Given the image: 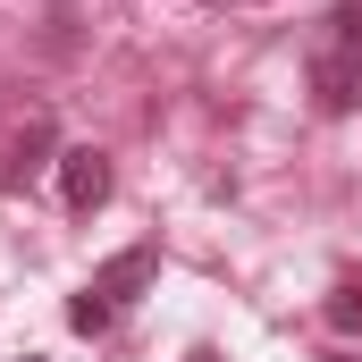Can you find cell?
I'll use <instances>...</instances> for the list:
<instances>
[{
	"label": "cell",
	"instance_id": "8992f818",
	"mask_svg": "<svg viewBox=\"0 0 362 362\" xmlns=\"http://www.w3.org/2000/svg\"><path fill=\"white\" fill-rule=\"evenodd\" d=\"M25 362H42V354H25Z\"/></svg>",
	"mask_w": 362,
	"mask_h": 362
},
{
	"label": "cell",
	"instance_id": "277c9868",
	"mask_svg": "<svg viewBox=\"0 0 362 362\" xmlns=\"http://www.w3.org/2000/svg\"><path fill=\"white\" fill-rule=\"evenodd\" d=\"M51 144H59V127H51V118H34V127L17 135V152H8V169H0V185H25L34 169H42V152H51Z\"/></svg>",
	"mask_w": 362,
	"mask_h": 362
},
{
	"label": "cell",
	"instance_id": "3957f363",
	"mask_svg": "<svg viewBox=\"0 0 362 362\" xmlns=\"http://www.w3.org/2000/svg\"><path fill=\"white\" fill-rule=\"evenodd\" d=\"M110 185H118L110 152H93V144H68V152H59V202H68L76 219H93V211L110 202Z\"/></svg>",
	"mask_w": 362,
	"mask_h": 362
},
{
	"label": "cell",
	"instance_id": "7a4b0ae2",
	"mask_svg": "<svg viewBox=\"0 0 362 362\" xmlns=\"http://www.w3.org/2000/svg\"><path fill=\"white\" fill-rule=\"evenodd\" d=\"M152 278H160V245H152V236H144V245H127V253H110V262L68 295V329H76V337H110V320H118Z\"/></svg>",
	"mask_w": 362,
	"mask_h": 362
},
{
	"label": "cell",
	"instance_id": "6da1fadb",
	"mask_svg": "<svg viewBox=\"0 0 362 362\" xmlns=\"http://www.w3.org/2000/svg\"><path fill=\"white\" fill-rule=\"evenodd\" d=\"M303 85H312V110L320 118H354L362 110V0H346L329 17V34L303 59Z\"/></svg>",
	"mask_w": 362,
	"mask_h": 362
},
{
	"label": "cell",
	"instance_id": "5b68a950",
	"mask_svg": "<svg viewBox=\"0 0 362 362\" xmlns=\"http://www.w3.org/2000/svg\"><path fill=\"white\" fill-rule=\"evenodd\" d=\"M320 320H329L337 337H362V278H337V286H329V303H320Z\"/></svg>",
	"mask_w": 362,
	"mask_h": 362
}]
</instances>
